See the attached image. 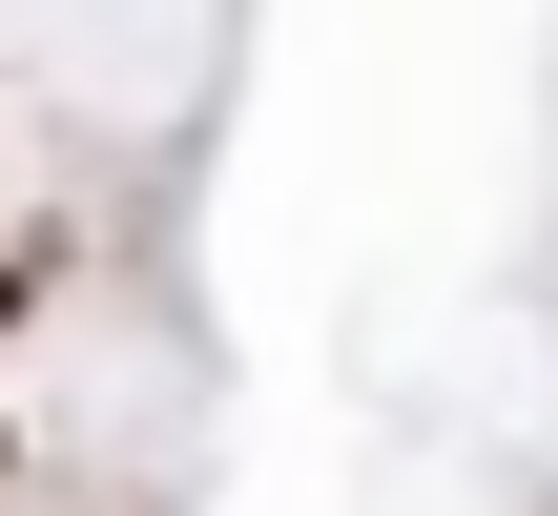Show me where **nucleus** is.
Listing matches in <instances>:
<instances>
[{
  "instance_id": "1",
  "label": "nucleus",
  "mask_w": 558,
  "mask_h": 516,
  "mask_svg": "<svg viewBox=\"0 0 558 516\" xmlns=\"http://www.w3.org/2000/svg\"><path fill=\"white\" fill-rule=\"evenodd\" d=\"M0 516H21V393H0Z\"/></svg>"
}]
</instances>
